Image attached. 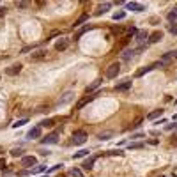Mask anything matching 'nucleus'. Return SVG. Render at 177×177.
I'll return each instance as SVG.
<instances>
[{
  "label": "nucleus",
  "instance_id": "1",
  "mask_svg": "<svg viewBox=\"0 0 177 177\" xmlns=\"http://www.w3.org/2000/svg\"><path fill=\"white\" fill-rule=\"evenodd\" d=\"M119 73H121V64L119 62H112L106 68V71H105V76L106 78H110V80H114V78H117L119 76Z\"/></svg>",
  "mask_w": 177,
  "mask_h": 177
},
{
  "label": "nucleus",
  "instance_id": "2",
  "mask_svg": "<svg viewBox=\"0 0 177 177\" xmlns=\"http://www.w3.org/2000/svg\"><path fill=\"white\" fill-rule=\"evenodd\" d=\"M59 137H60V133H59V131H52L50 135H46L44 138H41L39 142H41V145H53V144L59 142Z\"/></svg>",
  "mask_w": 177,
  "mask_h": 177
},
{
  "label": "nucleus",
  "instance_id": "3",
  "mask_svg": "<svg viewBox=\"0 0 177 177\" xmlns=\"http://www.w3.org/2000/svg\"><path fill=\"white\" fill-rule=\"evenodd\" d=\"M85 142H87V133L83 129H76L73 133V144L75 145H83Z\"/></svg>",
  "mask_w": 177,
  "mask_h": 177
},
{
  "label": "nucleus",
  "instance_id": "4",
  "mask_svg": "<svg viewBox=\"0 0 177 177\" xmlns=\"http://www.w3.org/2000/svg\"><path fill=\"white\" fill-rule=\"evenodd\" d=\"M158 66H163L161 62H154V64H151V66H145V68H140L137 73H135V78H142L144 75H147L149 71H152V69H156Z\"/></svg>",
  "mask_w": 177,
  "mask_h": 177
},
{
  "label": "nucleus",
  "instance_id": "5",
  "mask_svg": "<svg viewBox=\"0 0 177 177\" xmlns=\"http://www.w3.org/2000/svg\"><path fill=\"white\" fill-rule=\"evenodd\" d=\"M142 50H144V46H140L138 50H124L122 55H121V59H122V60H131V59H135Z\"/></svg>",
  "mask_w": 177,
  "mask_h": 177
},
{
  "label": "nucleus",
  "instance_id": "6",
  "mask_svg": "<svg viewBox=\"0 0 177 177\" xmlns=\"http://www.w3.org/2000/svg\"><path fill=\"white\" fill-rule=\"evenodd\" d=\"M21 69H23V66H21V64L18 62V64L9 66V68L6 69V75H7V76H16V75H20V73H21Z\"/></svg>",
  "mask_w": 177,
  "mask_h": 177
},
{
  "label": "nucleus",
  "instance_id": "7",
  "mask_svg": "<svg viewBox=\"0 0 177 177\" xmlns=\"http://www.w3.org/2000/svg\"><path fill=\"white\" fill-rule=\"evenodd\" d=\"M96 96H99V92H96V94H92V96H83V98L76 103V110H82L85 105H88L91 101H94V98H96Z\"/></svg>",
  "mask_w": 177,
  "mask_h": 177
},
{
  "label": "nucleus",
  "instance_id": "8",
  "mask_svg": "<svg viewBox=\"0 0 177 177\" xmlns=\"http://www.w3.org/2000/svg\"><path fill=\"white\" fill-rule=\"evenodd\" d=\"M126 9L128 11H135V13H142V11H145V6L144 4H138V2H128L126 4Z\"/></svg>",
  "mask_w": 177,
  "mask_h": 177
},
{
  "label": "nucleus",
  "instance_id": "9",
  "mask_svg": "<svg viewBox=\"0 0 177 177\" xmlns=\"http://www.w3.org/2000/svg\"><path fill=\"white\" fill-rule=\"evenodd\" d=\"M46 50H37V52H34L32 55H30V60L32 62H41V60H44L46 59Z\"/></svg>",
  "mask_w": 177,
  "mask_h": 177
},
{
  "label": "nucleus",
  "instance_id": "10",
  "mask_svg": "<svg viewBox=\"0 0 177 177\" xmlns=\"http://www.w3.org/2000/svg\"><path fill=\"white\" fill-rule=\"evenodd\" d=\"M73 98H75V92H73V91L64 92V94H62V98H59V105H68V103H71V101H73Z\"/></svg>",
  "mask_w": 177,
  "mask_h": 177
},
{
  "label": "nucleus",
  "instance_id": "11",
  "mask_svg": "<svg viewBox=\"0 0 177 177\" xmlns=\"http://www.w3.org/2000/svg\"><path fill=\"white\" fill-rule=\"evenodd\" d=\"M135 39H137L138 44H142V46H144V43L149 41V32H147V30H138L137 36H135Z\"/></svg>",
  "mask_w": 177,
  "mask_h": 177
},
{
  "label": "nucleus",
  "instance_id": "12",
  "mask_svg": "<svg viewBox=\"0 0 177 177\" xmlns=\"http://www.w3.org/2000/svg\"><path fill=\"white\" fill-rule=\"evenodd\" d=\"M36 163H37L36 156H23V158H21V167H25V168H30Z\"/></svg>",
  "mask_w": 177,
  "mask_h": 177
},
{
  "label": "nucleus",
  "instance_id": "13",
  "mask_svg": "<svg viewBox=\"0 0 177 177\" xmlns=\"http://www.w3.org/2000/svg\"><path fill=\"white\" fill-rule=\"evenodd\" d=\"M41 133H43V129L39 128V126H36V128H32L29 133H27V138H30V140H36V138H41Z\"/></svg>",
  "mask_w": 177,
  "mask_h": 177
},
{
  "label": "nucleus",
  "instance_id": "14",
  "mask_svg": "<svg viewBox=\"0 0 177 177\" xmlns=\"http://www.w3.org/2000/svg\"><path fill=\"white\" fill-rule=\"evenodd\" d=\"M96 160H98V156H91V158H87V160L82 163V168H83V170H92V168H94Z\"/></svg>",
  "mask_w": 177,
  "mask_h": 177
},
{
  "label": "nucleus",
  "instance_id": "15",
  "mask_svg": "<svg viewBox=\"0 0 177 177\" xmlns=\"http://www.w3.org/2000/svg\"><path fill=\"white\" fill-rule=\"evenodd\" d=\"M68 46H69V39H59V41L55 43V50H57V52L68 50Z\"/></svg>",
  "mask_w": 177,
  "mask_h": 177
},
{
  "label": "nucleus",
  "instance_id": "16",
  "mask_svg": "<svg viewBox=\"0 0 177 177\" xmlns=\"http://www.w3.org/2000/svg\"><path fill=\"white\" fill-rule=\"evenodd\" d=\"M131 80H124L122 83H117L115 85V92H124V91H128V88H131Z\"/></svg>",
  "mask_w": 177,
  "mask_h": 177
},
{
  "label": "nucleus",
  "instance_id": "17",
  "mask_svg": "<svg viewBox=\"0 0 177 177\" xmlns=\"http://www.w3.org/2000/svg\"><path fill=\"white\" fill-rule=\"evenodd\" d=\"M110 7H112V4H110V2H105V4H99L94 14H96V16H101V14H105L106 11H110Z\"/></svg>",
  "mask_w": 177,
  "mask_h": 177
},
{
  "label": "nucleus",
  "instance_id": "18",
  "mask_svg": "<svg viewBox=\"0 0 177 177\" xmlns=\"http://www.w3.org/2000/svg\"><path fill=\"white\" fill-rule=\"evenodd\" d=\"M163 39V32H152V34H149V44H154V43H160Z\"/></svg>",
  "mask_w": 177,
  "mask_h": 177
},
{
  "label": "nucleus",
  "instance_id": "19",
  "mask_svg": "<svg viewBox=\"0 0 177 177\" xmlns=\"http://www.w3.org/2000/svg\"><path fill=\"white\" fill-rule=\"evenodd\" d=\"M101 83H103V78H98V80H94V82H92L91 85H87V88H85V92H87V94H91V92H94V91H96V88H98V87H99Z\"/></svg>",
  "mask_w": 177,
  "mask_h": 177
},
{
  "label": "nucleus",
  "instance_id": "20",
  "mask_svg": "<svg viewBox=\"0 0 177 177\" xmlns=\"http://www.w3.org/2000/svg\"><path fill=\"white\" fill-rule=\"evenodd\" d=\"M163 112H165V110H161V108H158V110H152V112L147 115V119H149V121H154V119L161 117V115H163Z\"/></svg>",
  "mask_w": 177,
  "mask_h": 177
},
{
  "label": "nucleus",
  "instance_id": "21",
  "mask_svg": "<svg viewBox=\"0 0 177 177\" xmlns=\"http://www.w3.org/2000/svg\"><path fill=\"white\" fill-rule=\"evenodd\" d=\"M114 137V131H103V133H99L98 135V138L101 140V142H105V140H110Z\"/></svg>",
  "mask_w": 177,
  "mask_h": 177
},
{
  "label": "nucleus",
  "instance_id": "22",
  "mask_svg": "<svg viewBox=\"0 0 177 177\" xmlns=\"http://www.w3.org/2000/svg\"><path fill=\"white\" fill-rule=\"evenodd\" d=\"M87 30H92V25H87V27L80 29V30H78V32L75 34V37H73V39H75V41H78V39H80V37H82V36H83V34H85Z\"/></svg>",
  "mask_w": 177,
  "mask_h": 177
},
{
  "label": "nucleus",
  "instance_id": "23",
  "mask_svg": "<svg viewBox=\"0 0 177 177\" xmlns=\"http://www.w3.org/2000/svg\"><path fill=\"white\" fill-rule=\"evenodd\" d=\"M87 20H88V14H87V13H83V14H82V16H80V18H78L76 21H75V25H73V27H75V29H78V27H80L82 23H85Z\"/></svg>",
  "mask_w": 177,
  "mask_h": 177
},
{
  "label": "nucleus",
  "instance_id": "24",
  "mask_svg": "<svg viewBox=\"0 0 177 177\" xmlns=\"http://www.w3.org/2000/svg\"><path fill=\"white\" fill-rule=\"evenodd\" d=\"M174 59H175V57H174V52H167V53L161 57V60H160V62H161V64H168V62H170V60H174Z\"/></svg>",
  "mask_w": 177,
  "mask_h": 177
},
{
  "label": "nucleus",
  "instance_id": "25",
  "mask_svg": "<svg viewBox=\"0 0 177 177\" xmlns=\"http://www.w3.org/2000/svg\"><path fill=\"white\" fill-rule=\"evenodd\" d=\"M53 124H55V121H53V119H44V121H41V122H39V128H41V129H43V128H52Z\"/></svg>",
  "mask_w": 177,
  "mask_h": 177
},
{
  "label": "nucleus",
  "instance_id": "26",
  "mask_svg": "<svg viewBox=\"0 0 177 177\" xmlns=\"http://www.w3.org/2000/svg\"><path fill=\"white\" fill-rule=\"evenodd\" d=\"M85 156H88V151H87V149H80L78 152L73 154V158H75V160H80V158H85Z\"/></svg>",
  "mask_w": 177,
  "mask_h": 177
},
{
  "label": "nucleus",
  "instance_id": "27",
  "mask_svg": "<svg viewBox=\"0 0 177 177\" xmlns=\"http://www.w3.org/2000/svg\"><path fill=\"white\" fill-rule=\"evenodd\" d=\"M108 156H124V152L121 149H114V151H106Z\"/></svg>",
  "mask_w": 177,
  "mask_h": 177
},
{
  "label": "nucleus",
  "instance_id": "28",
  "mask_svg": "<svg viewBox=\"0 0 177 177\" xmlns=\"http://www.w3.org/2000/svg\"><path fill=\"white\" fill-rule=\"evenodd\" d=\"M112 18H114L115 21H117V20H124V18H126V11H117V13H114Z\"/></svg>",
  "mask_w": 177,
  "mask_h": 177
},
{
  "label": "nucleus",
  "instance_id": "29",
  "mask_svg": "<svg viewBox=\"0 0 177 177\" xmlns=\"http://www.w3.org/2000/svg\"><path fill=\"white\" fill-rule=\"evenodd\" d=\"M44 170H46V167H44V165H37L36 168L30 170V174H41V172H44Z\"/></svg>",
  "mask_w": 177,
  "mask_h": 177
},
{
  "label": "nucleus",
  "instance_id": "30",
  "mask_svg": "<svg viewBox=\"0 0 177 177\" xmlns=\"http://www.w3.org/2000/svg\"><path fill=\"white\" fill-rule=\"evenodd\" d=\"M69 174H71L73 177H83L82 170H80V168H76V167H75V168H71V172H69Z\"/></svg>",
  "mask_w": 177,
  "mask_h": 177
},
{
  "label": "nucleus",
  "instance_id": "31",
  "mask_svg": "<svg viewBox=\"0 0 177 177\" xmlns=\"http://www.w3.org/2000/svg\"><path fill=\"white\" fill-rule=\"evenodd\" d=\"M29 122V119H20V121H16L14 124H13V128H21V126H25Z\"/></svg>",
  "mask_w": 177,
  "mask_h": 177
},
{
  "label": "nucleus",
  "instance_id": "32",
  "mask_svg": "<svg viewBox=\"0 0 177 177\" xmlns=\"http://www.w3.org/2000/svg\"><path fill=\"white\" fill-rule=\"evenodd\" d=\"M23 154V151H21L20 147H14L13 151H11V156H14V158H18V156H21Z\"/></svg>",
  "mask_w": 177,
  "mask_h": 177
},
{
  "label": "nucleus",
  "instance_id": "33",
  "mask_svg": "<svg viewBox=\"0 0 177 177\" xmlns=\"http://www.w3.org/2000/svg\"><path fill=\"white\" fill-rule=\"evenodd\" d=\"M140 126H142V117H138V119H135V121H133L131 129H137V128H140Z\"/></svg>",
  "mask_w": 177,
  "mask_h": 177
},
{
  "label": "nucleus",
  "instance_id": "34",
  "mask_svg": "<svg viewBox=\"0 0 177 177\" xmlns=\"http://www.w3.org/2000/svg\"><path fill=\"white\" fill-rule=\"evenodd\" d=\"M168 32H170V34H174V36H177V23L170 25V27H168Z\"/></svg>",
  "mask_w": 177,
  "mask_h": 177
},
{
  "label": "nucleus",
  "instance_id": "35",
  "mask_svg": "<svg viewBox=\"0 0 177 177\" xmlns=\"http://www.w3.org/2000/svg\"><path fill=\"white\" fill-rule=\"evenodd\" d=\"M62 167H64V165H62V163H59V165H53V167H52V168H50V170H48V174H50V172H55V170H60V168H62Z\"/></svg>",
  "mask_w": 177,
  "mask_h": 177
},
{
  "label": "nucleus",
  "instance_id": "36",
  "mask_svg": "<svg viewBox=\"0 0 177 177\" xmlns=\"http://www.w3.org/2000/svg\"><path fill=\"white\" fill-rule=\"evenodd\" d=\"M144 147V144H129V151L131 149H142Z\"/></svg>",
  "mask_w": 177,
  "mask_h": 177
},
{
  "label": "nucleus",
  "instance_id": "37",
  "mask_svg": "<svg viewBox=\"0 0 177 177\" xmlns=\"http://www.w3.org/2000/svg\"><path fill=\"white\" fill-rule=\"evenodd\" d=\"M138 138H144V133H137V135L131 137V140H138Z\"/></svg>",
  "mask_w": 177,
  "mask_h": 177
},
{
  "label": "nucleus",
  "instance_id": "38",
  "mask_svg": "<svg viewBox=\"0 0 177 177\" xmlns=\"http://www.w3.org/2000/svg\"><path fill=\"white\" fill-rule=\"evenodd\" d=\"M122 30H124L122 27H114V29H112V32H114V34H121Z\"/></svg>",
  "mask_w": 177,
  "mask_h": 177
},
{
  "label": "nucleus",
  "instance_id": "39",
  "mask_svg": "<svg viewBox=\"0 0 177 177\" xmlns=\"http://www.w3.org/2000/svg\"><path fill=\"white\" fill-rule=\"evenodd\" d=\"M16 6H18V7H20V9H25V7H27V6H29V4H27V2H18V4H16Z\"/></svg>",
  "mask_w": 177,
  "mask_h": 177
},
{
  "label": "nucleus",
  "instance_id": "40",
  "mask_svg": "<svg viewBox=\"0 0 177 177\" xmlns=\"http://www.w3.org/2000/svg\"><path fill=\"white\" fill-rule=\"evenodd\" d=\"M6 168V160H0V170Z\"/></svg>",
  "mask_w": 177,
  "mask_h": 177
},
{
  "label": "nucleus",
  "instance_id": "41",
  "mask_svg": "<svg viewBox=\"0 0 177 177\" xmlns=\"http://www.w3.org/2000/svg\"><path fill=\"white\" fill-rule=\"evenodd\" d=\"M6 13H7L6 7H0V16H6Z\"/></svg>",
  "mask_w": 177,
  "mask_h": 177
},
{
  "label": "nucleus",
  "instance_id": "42",
  "mask_svg": "<svg viewBox=\"0 0 177 177\" xmlns=\"http://www.w3.org/2000/svg\"><path fill=\"white\" fill-rule=\"evenodd\" d=\"M174 128H177V122H175V124H168V126H167V129H174Z\"/></svg>",
  "mask_w": 177,
  "mask_h": 177
},
{
  "label": "nucleus",
  "instance_id": "43",
  "mask_svg": "<svg viewBox=\"0 0 177 177\" xmlns=\"http://www.w3.org/2000/svg\"><path fill=\"white\" fill-rule=\"evenodd\" d=\"M172 144H174V145H177V137H175V138H172Z\"/></svg>",
  "mask_w": 177,
  "mask_h": 177
},
{
  "label": "nucleus",
  "instance_id": "44",
  "mask_svg": "<svg viewBox=\"0 0 177 177\" xmlns=\"http://www.w3.org/2000/svg\"><path fill=\"white\" fill-rule=\"evenodd\" d=\"M172 175H174V177H177V168H175V170L172 172Z\"/></svg>",
  "mask_w": 177,
  "mask_h": 177
},
{
  "label": "nucleus",
  "instance_id": "45",
  "mask_svg": "<svg viewBox=\"0 0 177 177\" xmlns=\"http://www.w3.org/2000/svg\"><path fill=\"white\" fill-rule=\"evenodd\" d=\"M174 57H175V59H177V50H175V52H174Z\"/></svg>",
  "mask_w": 177,
  "mask_h": 177
},
{
  "label": "nucleus",
  "instance_id": "46",
  "mask_svg": "<svg viewBox=\"0 0 177 177\" xmlns=\"http://www.w3.org/2000/svg\"><path fill=\"white\" fill-rule=\"evenodd\" d=\"M39 177H50V175H48V174H46V175H39Z\"/></svg>",
  "mask_w": 177,
  "mask_h": 177
}]
</instances>
